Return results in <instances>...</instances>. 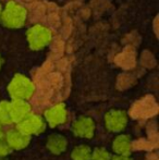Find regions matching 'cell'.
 I'll return each instance as SVG.
<instances>
[{"label": "cell", "mask_w": 159, "mask_h": 160, "mask_svg": "<svg viewBox=\"0 0 159 160\" xmlns=\"http://www.w3.org/2000/svg\"><path fill=\"white\" fill-rule=\"evenodd\" d=\"M17 128H19L24 134L31 136V135L40 134L45 130V122L39 116L28 114L23 120L20 121Z\"/></svg>", "instance_id": "1"}, {"label": "cell", "mask_w": 159, "mask_h": 160, "mask_svg": "<svg viewBox=\"0 0 159 160\" xmlns=\"http://www.w3.org/2000/svg\"><path fill=\"white\" fill-rule=\"evenodd\" d=\"M106 128L111 132H121L124 130L127 124V117L123 111L120 110H112L108 112L105 117Z\"/></svg>", "instance_id": "2"}, {"label": "cell", "mask_w": 159, "mask_h": 160, "mask_svg": "<svg viewBox=\"0 0 159 160\" xmlns=\"http://www.w3.org/2000/svg\"><path fill=\"white\" fill-rule=\"evenodd\" d=\"M72 132L81 138H92L95 133V123L92 119L82 117L72 125Z\"/></svg>", "instance_id": "3"}, {"label": "cell", "mask_w": 159, "mask_h": 160, "mask_svg": "<svg viewBox=\"0 0 159 160\" xmlns=\"http://www.w3.org/2000/svg\"><path fill=\"white\" fill-rule=\"evenodd\" d=\"M4 137H6L7 142H8L11 149H17V150L23 149V148H25L31 142V136L24 134L19 128L10 130L4 135Z\"/></svg>", "instance_id": "4"}, {"label": "cell", "mask_w": 159, "mask_h": 160, "mask_svg": "<svg viewBox=\"0 0 159 160\" xmlns=\"http://www.w3.org/2000/svg\"><path fill=\"white\" fill-rule=\"evenodd\" d=\"M33 92V87L31 85L30 81L25 80L23 78H17L13 81V84L11 86L10 93L17 99H24L31 96Z\"/></svg>", "instance_id": "5"}, {"label": "cell", "mask_w": 159, "mask_h": 160, "mask_svg": "<svg viewBox=\"0 0 159 160\" xmlns=\"http://www.w3.org/2000/svg\"><path fill=\"white\" fill-rule=\"evenodd\" d=\"M45 116H46V120L50 124V127H58V125L64 123L67 120V111L64 109V106L62 105H58L50 108L46 111Z\"/></svg>", "instance_id": "6"}, {"label": "cell", "mask_w": 159, "mask_h": 160, "mask_svg": "<svg viewBox=\"0 0 159 160\" xmlns=\"http://www.w3.org/2000/svg\"><path fill=\"white\" fill-rule=\"evenodd\" d=\"M10 116L12 119V122H17L23 120L25 117H27L30 114V105L26 103L25 101L17 99V101H14L13 103L10 105Z\"/></svg>", "instance_id": "7"}, {"label": "cell", "mask_w": 159, "mask_h": 160, "mask_svg": "<svg viewBox=\"0 0 159 160\" xmlns=\"http://www.w3.org/2000/svg\"><path fill=\"white\" fill-rule=\"evenodd\" d=\"M47 148L50 150L52 154L60 155L66 152L68 147V141L64 136L60 134H51L47 138Z\"/></svg>", "instance_id": "8"}, {"label": "cell", "mask_w": 159, "mask_h": 160, "mask_svg": "<svg viewBox=\"0 0 159 160\" xmlns=\"http://www.w3.org/2000/svg\"><path fill=\"white\" fill-rule=\"evenodd\" d=\"M112 149L117 155L129 156L132 152V142L127 135L120 134L113 139Z\"/></svg>", "instance_id": "9"}, {"label": "cell", "mask_w": 159, "mask_h": 160, "mask_svg": "<svg viewBox=\"0 0 159 160\" xmlns=\"http://www.w3.org/2000/svg\"><path fill=\"white\" fill-rule=\"evenodd\" d=\"M92 149L87 145H79L72 150L71 158L72 160H91Z\"/></svg>", "instance_id": "10"}, {"label": "cell", "mask_w": 159, "mask_h": 160, "mask_svg": "<svg viewBox=\"0 0 159 160\" xmlns=\"http://www.w3.org/2000/svg\"><path fill=\"white\" fill-rule=\"evenodd\" d=\"M9 107H10V105L8 102L0 103V123L1 124H11L12 123Z\"/></svg>", "instance_id": "11"}, {"label": "cell", "mask_w": 159, "mask_h": 160, "mask_svg": "<svg viewBox=\"0 0 159 160\" xmlns=\"http://www.w3.org/2000/svg\"><path fill=\"white\" fill-rule=\"evenodd\" d=\"M91 160H111V156L104 148H96L92 152Z\"/></svg>", "instance_id": "12"}, {"label": "cell", "mask_w": 159, "mask_h": 160, "mask_svg": "<svg viewBox=\"0 0 159 160\" xmlns=\"http://www.w3.org/2000/svg\"><path fill=\"white\" fill-rule=\"evenodd\" d=\"M11 152H12V149H11L10 146H9L4 135L3 136H0V157H6L7 155H9Z\"/></svg>", "instance_id": "13"}, {"label": "cell", "mask_w": 159, "mask_h": 160, "mask_svg": "<svg viewBox=\"0 0 159 160\" xmlns=\"http://www.w3.org/2000/svg\"><path fill=\"white\" fill-rule=\"evenodd\" d=\"M111 160H132L129 156H120V155H117L115 157H111Z\"/></svg>", "instance_id": "14"}, {"label": "cell", "mask_w": 159, "mask_h": 160, "mask_svg": "<svg viewBox=\"0 0 159 160\" xmlns=\"http://www.w3.org/2000/svg\"><path fill=\"white\" fill-rule=\"evenodd\" d=\"M3 128H2V124L0 123V136H3Z\"/></svg>", "instance_id": "15"}, {"label": "cell", "mask_w": 159, "mask_h": 160, "mask_svg": "<svg viewBox=\"0 0 159 160\" xmlns=\"http://www.w3.org/2000/svg\"><path fill=\"white\" fill-rule=\"evenodd\" d=\"M0 160H6V159H4L3 157H0Z\"/></svg>", "instance_id": "16"}]
</instances>
